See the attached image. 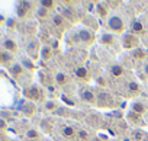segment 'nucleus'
I'll return each instance as SVG.
<instances>
[{
	"instance_id": "obj_5",
	"label": "nucleus",
	"mask_w": 148,
	"mask_h": 141,
	"mask_svg": "<svg viewBox=\"0 0 148 141\" xmlns=\"http://www.w3.org/2000/svg\"><path fill=\"white\" fill-rule=\"evenodd\" d=\"M121 44H122V47L125 50H132L134 51V50L139 48V38L135 36V35H132L131 32H128V34H123L122 35Z\"/></svg>"
},
{
	"instance_id": "obj_36",
	"label": "nucleus",
	"mask_w": 148,
	"mask_h": 141,
	"mask_svg": "<svg viewBox=\"0 0 148 141\" xmlns=\"http://www.w3.org/2000/svg\"><path fill=\"white\" fill-rule=\"evenodd\" d=\"M147 93H148V86H147Z\"/></svg>"
},
{
	"instance_id": "obj_28",
	"label": "nucleus",
	"mask_w": 148,
	"mask_h": 141,
	"mask_svg": "<svg viewBox=\"0 0 148 141\" xmlns=\"http://www.w3.org/2000/svg\"><path fill=\"white\" fill-rule=\"evenodd\" d=\"M77 138H79L80 141H89V140H90V132L82 128V129L77 131Z\"/></svg>"
},
{
	"instance_id": "obj_27",
	"label": "nucleus",
	"mask_w": 148,
	"mask_h": 141,
	"mask_svg": "<svg viewBox=\"0 0 148 141\" xmlns=\"http://www.w3.org/2000/svg\"><path fill=\"white\" fill-rule=\"evenodd\" d=\"M39 6L47 10H52L57 8V2H54V0H42V2H39Z\"/></svg>"
},
{
	"instance_id": "obj_8",
	"label": "nucleus",
	"mask_w": 148,
	"mask_h": 141,
	"mask_svg": "<svg viewBox=\"0 0 148 141\" xmlns=\"http://www.w3.org/2000/svg\"><path fill=\"white\" fill-rule=\"evenodd\" d=\"M129 31H131V34H132V35H135V36H138V38H139V36H142V35L145 34V25H144L142 19H139V18L134 19V21L131 22Z\"/></svg>"
},
{
	"instance_id": "obj_25",
	"label": "nucleus",
	"mask_w": 148,
	"mask_h": 141,
	"mask_svg": "<svg viewBox=\"0 0 148 141\" xmlns=\"http://www.w3.org/2000/svg\"><path fill=\"white\" fill-rule=\"evenodd\" d=\"M96 10H97V15L100 18H109L108 12H109V8H108V3H96Z\"/></svg>"
},
{
	"instance_id": "obj_29",
	"label": "nucleus",
	"mask_w": 148,
	"mask_h": 141,
	"mask_svg": "<svg viewBox=\"0 0 148 141\" xmlns=\"http://www.w3.org/2000/svg\"><path fill=\"white\" fill-rule=\"evenodd\" d=\"M48 13H49V10H47V9H44V8H41V6L36 9V18L41 19V21H42V19H47V18H48Z\"/></svg>"
},
{
	"instance_id": "obj_10",
	"label": "nucleus",
	"mask_w": 148,
	"mask_h": 141,
	"mask_svg": "<svg viewBox=\"0 0 148 141\" xmlns=\"http://www.w3.org/2000/svg\"><path fill=\"white\" fill-rule=\"evenodd\" d=\"M39 52H41V48H39V42L36 39H32L31 42H28L26 45V54L31 60H35L39 57Z\"/></svg>"
},
{
	"instance_id": "obj_21",
	"label": "nucleus",
	"mask_w": 148,
	"mask_h": 141,
	"mask_svg": "<svg viewBox=\"0 0 148 141\" xmlns=\"http://www.w3.org/2000/svg\"><path fill=\"white\" fill-rule=\"evenodd\" d=\"M123 72H125V70H123V67L119 64V63H115V64H112L110 67H109V73H110V76L112 77H122L123 76Z\"/></svg>"
},
{
	"instance_id": "obj_31",
	"label": "nucleus",
	"mask_w": 148,
	"mask_h": 141,
	"mask_svg": "<svg viewBox=\"0 0 148 141\" xmlns=\"http://www.w3.org/2000/svg\"><path fill=\"white\" fill-rule=\"evenodd\" d=\"M25 68H28V70H34L35 68V65H34V63L31 61V60H28V58H23L22 60V63H21Z\"/></svg>"
},
{
	"instance_id": "obj_26",
	"label": "nucleus",
	"mask_w": 148,
	"mask_h": 141,
	"mask_svg": "<svg viewBox=\"0 0 148 141\" xmlns=\"http://www.w3.org/2000/svg\"><path fill=\"white\" fill-rule=\"evenodd\" d=\"M25 137H26L29 141H38V140H41V134H39V131H36V129H28Z\"/></svg>"
},
{
	"instance_id": "obj_16",
	"label": "nucleus",
	"mask_w": 148,
	"mask_h": 141,
	"mask_svg": "<svg viewBox=\"0 0 148 141\" xmlns=\"http://www.w3.org/2000/svg\"><path fill=\"white\" fill-rule=\"evenodd\" d=\"M70 82V76L65 72H57L54 74V83L57 86H65Z\"/></svg>"
},
{
	"instance_id": "obj_18",
	"label": "nucleus",
	"mask_w": 148,
	"mask_h": 141,
	"mask_svg": "<svg viewBox=\"0 0 148 141\" xmlns=\"http://www.w3.org/2000/svg\"><path fill=\"white\" fill-rule=\"evenodd\" d=\"M126 121L129 122V124H132V125H142L145 121H144V116H141V115H138V113H135V112H132V111H129L128 113H126Z\"/></svg>"
},
{
	"instance_id": "obj_22",
	"label": "nucleus",
	"mask_w": 148,
	"mask_h": 141,
	"mask_svg": "<svg viewBox=\"0 0 148 141\" xmlns=\"http://www.w3.org/2000/svg\"><path fill=\"white\" fill-rule=\"evenodd\" d=\"M39 57L42 58V61L51 60V57H52V48H51V45H42V47H41Z\"/></svg>"
},
{
	"instance_id": "obj_14",
	"label": "nucleus",
	"mask_w": 148,
	"mask_h": 141,
	"mask_svg": "<svg viewBox=\"0 0 148 141\" xmlns=\"http://www.w3.org/2000/svg\"><path fill=\"white\" fill-rule=\"evenodd\" d=\"M2 48L6 50V51L10 52V54L18 52V44H16V41L12 39V38H5V39L2 41Z\"/></svg>"
},
{
	"instance_id": "obj_32",
	"label": "nucleus",
	"mask_w": 148,
	"mask_h": 141,
	"mask_svg": "<svg viewBox=\"0 0 148 141\" xmlns=\"http://www.w3.org/2000/svg\"><path fill=\"white\" fill-rule=\"evenodd\" d=\"M142 73H144V76L148 79V60L144 61V64H142Z\"/></svg>"
},
{
	"instance_id": "obj_30",
	"label": "nucleus",
	"mask_w": 148,
	"mask_h": 141,
	"mask_svg": "<svg viewBox=\"0 0 148 141\" xmlns=\"http://www.w3.org/2000/svg\"><path fill=\"white\" fill-rule=\"evenodd\" d=\"M44 108H45V111H55L57 109V103L54 100H45Z\"/></svg>"
},
{
	"instance_id": "obj_1",
	"label": "nucleus",
	"mask_w": 148,
	"mask_h": 141,
	"mask_svg": "<svg viewBox=\"0 0 148 141\" xmlns=\"http://www.w3.org/2000/svg\"><path fill=\"white\" fill-rule=\"evenodd\" d=\"M95 41H96L95 31L87 26H76L73 31H70L67 38V44L82 45V47H90Z\"/></svg>"
},
{
	"instance_id": "obj_13",
	"label": "nucleus",
	"mask_w": 148,
	"mask_h": 141,
	"mask_svg": "<svg viewBox=\"0 0 148 141\" xmlns=\"http://www.w3.org/2000/svg\"><path fill=\"white\" fill-rule=\"evenodd\" d=\"M51 23L54 28H58V29H64L67 26V18L60 15V13H54L51 16Z\"/></svg>"
},
{
	"instance_id": "obj_4",
	"label": "nucleus",
	"mask_w": 148,
	"mask_h": 141,
	"mask_svg": "<svg viewBox=\"0 0 148 141\" xmlns=\"http://www.w3.org/2000/svg\"><path fill=\"white\" fill-rule=\"evenodd\" d=\"M34 3L31 2H19L16 5V16L19 19H26L31 16V13L34 12Z\"/></svg>"
},
{
	"instance_id": "obj_12",
	"label": "nucleus",
	"mask_w": 148,
	"mask_h": 141,
	"mask_svg": "<svg viewBox=\"0 0 148 141\" xmlns=\"http://www.w3.org/2000/svg\"><path fill=\"white\" fill-rule=\"evenodd\" d=\"M9 72H10L12 77L21 80L23 77V74H25V67L21 63H13L12 65H9Z\"/></svg>"
},
{
	"instance_id": "obj_24",
	"label": "nucleus",
	"mask_w": 148,
	"mask_h": 141,
	"mask_svg": "<svg viewBox=\"0 0 148 141\" xmlns=\"http://www.w3.org/2000/svg\"><path fill=\"white\" fill-rule=\"evenodd\" d=\"M22 112H23V115H25V116H32V115L36 112V106H35V103L28 100V102L23 105V108H22Z\"/></svg>"
},
{
	"instance_id": "obj_23",
	"label": "nucleus",
	"mask_w": 148,
	"mask_h": 141,
	"mask_svg": "<svg viewBox=\"0 0 148 141\" xmlns=\"http://www.w3.org/2000/svg\"><path fill=\"white\" fill-rule=\"evenodd\" d=\"M131 58H134L135 61H142L147 58V51L144 48H136L131 52Z\"/></svg>"
},
{
	"instance_id": "obj_11",
	"label": "nucleus",
	"mask_w": 148,
	"mask_h": 141,
	"mask_svg": "<svg viewBox=\"0 0 148 141\" xmlns=\"http://www.w3.org/2000/svg\"><path fill=\"white\" fill-rule=\"evenodd\" d=\"M139 92H141V86H139L136 82L131 80V82L126 83V86H125V96H128V98H134V96L139 95Z\"/></svg>"
},
{
	"instance_id": "obj_35",
	"label": "nucleus",
	"mask_w": 148,
	"mask_h": 141,
	"mask_svg": "<svg viewBox=\"0 0 148 141\" xmlns=\"http://www.w3.org/2000/svg\"><path fill=\"white\" fill-rule=\"evenodd\" d=\"M42 141H52V140H49V138H44Z\"/></svg>"
},
{
	"instance_id": "obj_3",
	"label": "nucleus",
	"mask_w": 148,
	"mask_h": 141,
	"mask_svg": "<svg viewBox=\"0 0 148 141\" xmlns=\"http://www.w3.org/2000/svg\"><path fill=\"white\" fill-rule=\"evenodd\" d=\"M23 96L29 100V102H42L44 100V90L38 86V85H31L23 90Z\"/></svg>"
},
{
	"instance_id": "obj_15",
	"label": "nucleus",
	"mask_w": 148,
	"mask_h": 141,
	"mask_svg": "<svg viewBox=\"0 0 148 141\" xmlns=\"http://www.w3.org/2000/svg\"><path fill=\"white\" fill-rule=\"evenodd\" d=\"M131 111L135 112V113H138V115H141V116H144V115L148 112L147 105H145L144 102H141V100H135V102H132V103H131Z\"/></svg>"
},
{
	"instance_id": "obj_17",
	"label": "nucleus",
	"mask_w": 148,
	"mask_h": 141,
	"mask_svg": "<svg viewBox=\"0 0 148 141\" xmlns=\"http://www.w3.org/2000/svg\"><path fill=\"white\" fill-rule=\"evenodd\" d=\"M61 135H62L65 140L73 141L74 138L77 137V131H76V128L71 127V125H65V127H62V129H61Z\"/></svg>"
},
{
	"instance_id": "obj_33",
	"label": "nucleus",
	"mask_w": 148,
	"mask_h": 141,
	"mask_svg": "<svg viewBox=\"0 0 148 141\" xmlns=\"http://www.w3.org/2000/svg\"><path fill=\"white\" fill-rule=\"evenodd\" d=\"M6 128H8V122H6L5 119L0 118V131H5Z\"/></svg>"
},
{
	"instance_id": "obj_2",
	"label": "nucleus",
	"mask_w": 148,
	"mask_h": 141,
	"mask_svg": "<svg viewBox=\"0 0 148 141\" xmlns=\"http://www.w3.org/2000/svg\"><path fill=\"white\" fill-rule=\"evenodd\" d=\"M106 28L113 35H123L126 25H125V21L121 15L112 13V15H109V18L106 21Z\"/></svg>"
},
{
	"instance_id": "obj_9",
	"label": "nucleus",
	"mask_w": 148,
	"mask_h": 141,
	"mask_svg": "<svg viewBox=\"0 0 148 141\" xmlns=\"http://www.w3.org/2000/svg\"><path fill=\"white\" fill-rule=\"evenodd\" d=\"M74 76H76L80 82H83V83H87V82L92 80V76H90L89 68L84 67V65H77L76 70H74Z\"/></svg>"
},
{
	"instance_id": "obj_19",
	"label": "nucleus",
	"mask_w": 148,
	"mask_h": 141,
	"mask_svg": "<svg viewBox=\"0 0 148 141\" xmlns=\"http://www.w3.org/2000/svg\"><path fill=\"white\" fill-rule=\"evenodd\" d=\"M13 54H10V52H8L6 50H3L2 47H0V64L2 65H12L13 63Z\"/></svg>"
},
{
	"instance_id": "obj_6",
	"label": "nucleus",
	"mask_w": 148,
	"mask_h": 141,
	"mask_svg": "<svg viewBox=\"0 0 148 141\" xmlns=\"http://www.w3.org/2000/svg\"><path fill=\"white\" fill-rule=\"evenodd\" d=\"M96 105L99 108H112L115 100L108 92H96Z\"/></svg>"
},
{
	"instance_id": "obj_34",
	"label": "nucleus",
	"mask_w": 148,
	"mask_h": 141,
	"mask_svg": "<svg viewBox=\"0 0 148 141\" xmlns=\"http://www.w3.org/2000/svg\"><path fill=\"white\" fill-rule=\"evenodd\" d=\"M144 121H145V124H148V112L144 115Z\"/></svg>"
},
{
	"instance_id": "obj_7",
	"label": "nucleus",
	"mask_w": 148,
	"mask_h": 141,
	"mask_svg": "<svg viewBox=\"0 0 148 141\" xmlns=\"http://www.w3.org/2000/svg\"><path fill=\"white\" fill-rule=\"evenodd\" d=\"M79 95H80V99H82L84 103L96 105V92H95L92 87H89V86L82 87L80 92H79Z\"/></svg>"
},
{
	"instance_id": "obj_20",
	"label": "nucleus",
	"mask_w": 148,
	"mask_h": 141,
	"mask_svg": "<svg viewBox=\"0 0 148 141\" xmlns=\"http://www.w3.org/2000/svg\"><path fill=\"white\" fill-rule=\"evenodd\" d=\"M99 42H100L102 45H113V44L116 42V38H115V35L110 34V32H103V34H100V36H99Z\"/></svg>"
}]
</instances>
